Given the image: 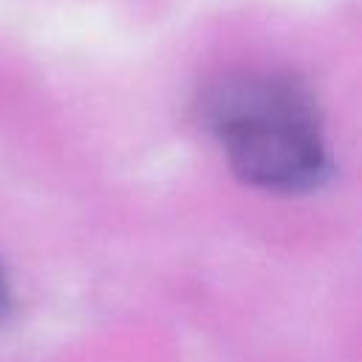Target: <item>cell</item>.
Wrapping results in <instances>:
<instances>
[{"label":"cell","mask_w":362,"mask_h":362,"mask_svg":"<svg viewBox=\"0 0 362 362\" xmlns=\"http://www.w3.org/2000/svg\"><path fill=\"white\" fill-rule=\"evenodd\" d=\"M201 119L232 173L257 189L308 192L331 175L317 99L291 74H226L204 93Z\"/></svg>","instance_id":"1"},{"label":"cell","mask_w":362,"mask_h":362,"mask_svg":"<svg viewBox=\"0 0 362 362\" xmlns=\"http://www.w3.org/2000/svg\"><path fill=\"white\" fill-rule=\"evenodd\" d=\"M6 305H8V286H6V274H3V269H0V317H3Z\"/></svg>","instance_id":"2"}]
</instances>
